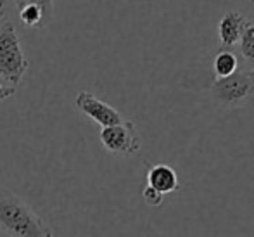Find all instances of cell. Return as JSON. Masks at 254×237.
<instances>
[{"instance_id": "obj_1", "label": "cell", "mask_w": 254, "mask_h": 237, "mask_svg": "<svg viewBox=\"0 0 254 237\" xmlns=\"http://www.w3.org/2000/svg\"><path fill=\"white\" fill-rule=\"evenodd\" d=\"M0 231L10 237H54L30 204L9 189H0Z\"/></svg>"}, {"instance_id": "obj_2", "label": "cell", "mask_w": 254, "mask_h": 237, "mask_svg": "<svg viewBox=\"0 0 254 237\" xmlns=\"http://www.w3.org/2000/svg\"><path fill=\"white\" fill-rule=\"evenodd\" d=\"M30 68L26 54L21 47L16 28L10 21L0 24V78L16 88Z\"/></svg>"}, {"instance_id": "obj_3", "label": "cell", "mask_w": 254, "mask_h": 237, "mask_svg": "<svg viewBox=\"0 0 254 237\" xmlns=\"http://www.w3.org/2000/svg\"><path fill=\"white\" fill-rule=\"evenodd\" d=\"M209 92L216 100V104L223 107L235 109V107L242 106L253 95L249 70H237L227 78H216L211 83Z\"/></svg>"}, {"instance_id": "obj_4", "label": "cell", "mask_w": 254, "mask_h": 237, "mask_svg": "<svg viewBox=\"0 0 254 237\" xmlns=\"http://www.w3.org/2000/svg\"><path fill=\"white\" fill-rule=\"evenodd\" d=\"M99 139H101L104 149L111 154H116V156H135L142 147V139L138 135L137 127L133 121L128 120H125L120 125L101 128Z\"/></svg>"}, {"instance_id": "obj_5", "label": "cell", "mask_w": 254, "mask_h": 237, "mask_svg": "<svg viewBox=\"0 0 254 237\" xmlns=\"http://www.w3.org/2000/svg\"><path fill=\"white\" fill-rule=\"evenodd\" d=\"M76 107L83 114H87L92 121H95L101 127H113V125H120L125 121V118L114 109L113 106H109L107 102H104L99 97H95L90 92H80L76 95Z\"/></svg>"}, {"instance_id": "obj_6", "label": "cell", "mask_w": 254, "mask_h": 237, "mask_svg": "<svg viewBox=\"0 0 254 237\" xmlns=\"http://www.w3.org/2000/svg\"><path fill=\"white\" fill-rule=\"evenodd\" d=\"M248 24L249 21L242 14L235 12V10H228L227 14H223V17L220 19V24H218L220 49H234L239 44Z\"/></svg>"}, {"instance_id": "obj_7", "label": "cell", "mask_w": 254, "mask_h": 237, "mask_svg": "<svg viewBox=\"0 0 254 237\" xmlns=\"http://www.w3.org/2000/svg\"><path fill=\"white\" fill-rule=\"evenodd\" d=\"M147 185L154 190L161 192L163 196L171 194L178 190L180 184H178V175L170 164L157 163L154 164L151 170L147 171Z\"/></svg>"}, {"instance_id": "obj_8", "label": "cell", "mask_w": 254, "mask_h": 237, "mask_svg": "<svg viewBox=\"0 0 254 237\" xmlns=\"http://www.w3.org/2000/svg\"><path fill=\"white\" fill-rule=\"evenodd\" d=\"M239 70V57L234 49H220L214 56L213 71L216 78H227Z\"/></svg>"}, {"instance_id": "obj_9", "label": "cell", "mask_w": 254, "mask_h": 237, "mask_svg": "<svg viewBox=\"0 0 254 237\" xmlns=\"http://www.w3.org/2000/svg\"><path fill=\"white\" fill-rule=\"evenodd\" d=\"M239 49H241V56L248 66L254 68V24L249 23L246 26L244 33H242L241 40H239ZM249 70V71H251Z\"/></svg>"}, {"instance_id": "obj_10", "label": "cell", "mask_w": 254, "mask_h": 237, "mask_svg": "<svg viewBox=\"0 0 254 237\" xmlns=\"http://www.w3.org/2000/svg\"><path fill=\"white\" fill-rule=\"evenodd\" d=\"M19 21L28 28H35V30H42L44 28V16L42 10L33 3H26L23 9H19Z\"/></svg>"}, {"instance_id": "obj_11", "label": "cell", "mask_w": 254, "mask_h": 237, "mask_svg": "<svg viewBox=\"0 0 254 237\" xmlns=\"http://www.w3.org/2000/svg\"><path fill=\"white\" fill-rule=\"evenodd\" d=\"M28 3H33L42 10L44 16V28L49 26L54 19V0H28Z\"/></svg>"}, {"instance_id": "obj_12", "label": "cell", "mask_w": 254, "mask_h": 237, "mask_svg": "<svg viewBox=\"0 0 254 237\" xmlns=\"http://www.w3.org/2000/svg\"><path fill=\"white\" fill-rule=\"evenodd\" d=\"M142 196H144V201L149 204V206H161V204H163V201H164L163 194L157 192V190H154L152 187H149V185H145Z\"/></svg>"}, {"instance_id": "obj_13", "label": "cell", "mask_w": 254, "mask_h": 237, "mask_svg": "<svg viewBox=\"0 0 254 237\" xmlns=\"http://www.w3.org/2000/svg\"><path fill=\"white\" fill-rule=\"evenodd\" d=\"M14 94H16V88H14V87H5V85L0 83V102H2V100H5V99H9V97L14 95Z\"/></svg>"}, {"instance_id": "obj_14", "label": "cell", "mask_w": 254, "mask_h": 237, "mask_svg": "<svg viewBox=\"0 0 254 237\" xmlns=\"http://www.w3.org/2000/svg\"><path fill=\"white\" fill-rule=\"evenodd\" d=\"M249 80H251V92L254 94V68L249 71Z\"/></svg>"}, {"instance_id": "obj_15", "label": "cell", "mask_w": 254, "mask_h": 237, "mask_svg": "<svg viewBox=\"0 0 254 237\" xmlns=\"http://www.w3.org/2000/svg\"><path fill=\"white\" fill-rule=\"evenodd\" d=\"M12 2L16 3V5L19 7V9H23V7H24V5H26V3H28V0H12Z\"/></svg>"}, {"instance_id": "obj_16", "label": "cell", "mask_w": 254, "mask_h": 237, "mask_svg": "<svg viewBox=\"0 0 254 237\" xmlns=\"http://www.w3.org/2000/svg\"><path fill=\"white\" fill-rule=\"evenodd\" d=\"M3 3H5V0H0V19L3 17Z\"/></svg>"}, {"instance_id": "obj_17", "label": "cell", "mask_w": 254, "mask_h": 237, "mask_svg": "<svg viewBox=\"0 0 254 237\" xmlns=\"http://www.w3.org/2000/svg\"><path fill=\"white\" fill-rule=\"evenodd\" d=\"M249 2H253V3H254V0H249Z\"/></svg>"}]
</instances>
